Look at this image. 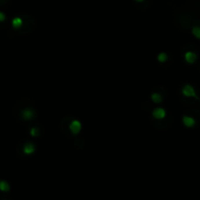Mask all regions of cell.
I'll use <instances>...</instances> for the list:
<instances>
[{"label":"cell","instance_id":"obj_10","mask_svg":"<svg viewBox=\"0 0 200 200\" xmlns=\"http://www.w3.org/2000/svg\"><path fill=\"white\" fill-rule=\"evenodd\" d=\"M151 98H152V100L154 102H156V103H159V102L162 101V96L160 95L159 93H157V92H155V93H153L152 95H151Z\"/></svg>","mask_w":200,"mask_h":200},{"label":"cell","instance_id":"obj_13","mask_svg":"<svg viewBox=\"0 0 200 200\" xmlns=\"http://www.w3.org/2000/svg\"><path fill=\"white\" fill-rule=\"evenodd\" d=\"M4 19H5V16H4V14H3V13H0V22H1V21H3Z\"/></svg>","mask_w":200,"mask_h":200},{"label":"cell","instance_id":"obj_14","mask_svg":"<svg viewBox=\"0 0 200 200\" xmlns=\"http://www.w3.org/2000/svg\"><path fill=\"white\" fill-rule=\"evenodd\" d=\"M135 1H137V2H142L143 0H135Z\"/></svg>","mask_w":200,"mask_h":200},{"label":"cell","instance_id":"obj_4","mask_svg":"<svg viewBox=\"0 0 200 200\" xmlns=\"http://www.w3.org/2000/svg\"><path fill=\"white\" fill-rule=\"evenodd\" d=\"M69 128H70V130L73 133H78L81 129V125L79 121L75 120V121H73L71 123L70 126H69Z\"/></svg>","mask_w":200,"mask_h":200},{"label":"cell","instance_id":"obj_9","mask_svg":"<svg viewBox=\"0 0 200 200\" xmlns=\"http://www.w3.org/2000/svg\"><path fill=\"white\" fill-rule=\"evenodd\" d=\"M22 25H23V21L21 18H15V19L13 20V27H14L15 29H19Z\"/></svg>","mask_w":200,"mask_h":200},{"label":"cell","instance_id":"obj_8","mask_svg":"<svg viewBox=\"0 0 200 200\" xmlns=\"http://www.w3.org/2000/svg\"><path fill=\"white\" fill-rule=\"evenodd\" d=\"M192 34L197 39H200V26H194L191 30Z\"/></svg>","mask_w":200,"mask_h":200},{"label":"cell","instance_id":"obj_5","mask_svg":"<svg viewBox=\"0 0 200 200\" xmlns=\"http://www.w3.org/2000/svg\"><path fill=\"white\" fill-rule=\"evenodd\" d=\"M153 116H154L156 119H164L166 116V111L163 108H156L154 111H153Z\"/></svg>","mask_w":200,"mask_h":200},{"label":"cell","instance_id":"obj_7","mask_svg":"<svg viewBox=\"0 0 200 200\" xmlns=\"http://www.w3.org/2000/svg\"><path fill=\"white\" fill-rule=\"evenodd\" d=\"M24 151L26 154H30V153H32L33 151H34V145L30 142L27 143V144L24 146Z\"/></svg>","mask_w":200,"mask_h":200},{"label":"cell","instance_id":"obj_3","mask_svg":"<svg viewBox=\"0 0 200 200\" xmlns=\"http://www.w3.org/2000/svg\"><path fill=\"white\" fill-rule=\"evenodd\" d=\"M183 123L186 128H192V127L195 126L196 121H195V119H193V118L190 117V116H183Z\"/></svg>","mask_w":200,"mask_h":200},{"label":"cell","instance_id":"obj_11","mask_svg":"<svg viewBox=\"0 0 200 200\" xmlns=\"http://www.w3.org/2000/svg\"><path fill=\"white\" fill-rule=\"evenodd\" d=\"M9 188H10V186L6 181H0V189H1L2 191H8Z\"/></svg>","mask_w":200,"mask_h":200},{"label":"cell","instance_id":"obj_2","mask_svg":"<svg viewBox=\"0 0 200 200\" xmlns=\"http://www.w3.org/2000/svg\"><path fill=\"white\" fill-rule=\"evenodd\" d=\"M184 59H186V61L188 64H194L197 60V54L192 52V51H188L184 54Z\"/></svg>","mask_w":200,"mask_h":200},{"label":"cell","instance_id":"obj_1","mask_svg":"<svg viewBox=\"0 0 200 200\" xmlns=\"http://www.w3.org/2000/svg\"><path fill=\"white\" fill-rule=\"evenodd\" d=\"M181 92H183V95L186 96V97H194V98L198 99V96L196 95L195 89H194L193 86H190V84H186V86L183 88Z\"/></svg>","mask_w":200,"mask_h":200},{"label":"cell","instance_id":"obj_12","mask_svg":"<svg viewBox=\"0 0 200 200\" xmlns=\"http://www.w3.org/2000/svg\"><path fill=\"white\" fill-rule=\"evenodd\" d=\"M167 59H168V57H167L166 53H160L158 56V60L160 61V62H166Z\"/></svg>","mask_w":200,"mask_h":200},{"label":"cell","instance_id":"obj_6","mask_svg":"<svg viewBox=\"0 0 200 200\" xmlns=\"http://www.w3.org/2000/svg\"><path fill=\"white\" fill-rule=\"evenodd\" d=\"M33 111L32 109H26V110H24V111H23V113H22V116H23V118H24L25 120H30V119H32L33 118Z\"/></svg>","mask_w":200,"mask_h":200}]
</instances>
